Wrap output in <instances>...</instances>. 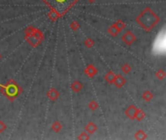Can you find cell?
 <instances>
[{
	"label": "cell",
	"mask_w": 166,
	"mask_h": 140,
	"mask_svg": "<svg viewBox=\"0 0 166 140\" xmlns=\"http://www.w3.org/2000/svg\"><path fill=\"white\" fill-rule=\"evenodd\" d=\"M159 21L160 19L158 17V15L149 7L145 8L144 11L141 12L136 18V22H138V25L146 31L153 30L159 22Z\"/></svg>",
	"instance_id": "cell-1"
},
{
	"label": "cell",
	"mask_w": 166,
	"mask_h": 140,
	"mask_svg": "<svg viewBox=\"0 0 166 140\" xmlns=\"http://www.w3.org/2000/svg\"><path fill=\"white\" fill-rule=\"evenodd\" d=\"M45 1L53 8V10H56L61 14L67 11L76 2V0H45Z\"/></svg>",
	"instance_id": "cell-2"
},
{
	"label": "cell",
	"mask_w": 166,
	"mask_h": 140,
	"mask_svg": "<svg viewBox=\"0 0 166 140\" xmlns=\"http://www.w3.org/2000/svg\"><path fill=\"white\" fill-rule=\"evenodd\" d=\"M21 88L20 86L17 85L15 81H9L6 86V95L8 96L10 100H14L15 97L18 95H20Z\"/></svg>",
	"instance_id": "cell-3"
},
{
	"label": "cell",
	"mask_w": 166,
	"mask_h": 140,
	"mask_svg": "<svg viewBox=\"0 0 166 140\" xmlns=\"http://www.w3.org/2000/svg\"><path fill=\"white\" fill-rule=\"evenodd\" d=\"M122 40L124 42L126 45H131V44H133V43L135 42V40H136V36H135L132 31L128 30V31H126V32L122 35Z\"/></svg>",
	"instance_id": "cell-4"
},
{
	"label": "cell",
	"mask_w": 166,
	"mask_h": 140,
	"mask_svg": "<svg viewBox=\"0 0 166 140\" xmlns=\"http://www.w3.org/2000/svg\"><path fill=\"white\" fill-rule=\"evenodd\" d=\"M136 110H137V107L135 106L134 104H131L126 108L124 113L127 116V118H129L130 120H134V116H135V113H136Z\"/></svg>",
	"instance_id": "cell-5"
},
{
	"label": "cell",
	"mask_w": 166,
	"mask_h": 140,
	"mask_svg": "<svg viewBox=\"0 0 166 140\" xmlns=\"http://www.w3.org/2000/svg\"><path fill=\"white\" fill-rule=\"evenodd\" d=\"M126 83V79L121 74H118V75H116L115 77V80H114V83L116 86H117L118 88H122L123 85Z\"/></svg>",
	"instance_id": "cell-6"
},
{
	"label": "cell",
	"mask_w": 166,
	"mask_h": 140,
	"mask_svg": "<svg viewBox=\"0 0 166 140\" xmlns=\"http://www.w3.org/2000/svg\"><path fill=\"white\" fill-rule=\"evenodd\" d=\"M47 95L52 101H56L59 97V92L57 91L56 88H52V89H50V91L48 92Z\"/></svg>",
	"instance_id": "cell-7"
},
{
	"label": "cell",
	"mask_w": 166,
	"mask_h": 140,
	"mask_svg": "<svg viewBox=\"0 0 166 140\" xmlns=\"http://www.w3.org/2000/svg\"><path fill=\"white\" fill-rule=\"evenodd\" d=\"M84 130H86V132H87L88 134H92L97 130V126L93 122H90L84 127Z\"/></svg>",
	"instance_id": "cell-8"
},
{
	"label": "cell",
	"mask_w": 166,
	"mask_h": 140,
	"mask_svg": "<svg viewBox=\"0 0 166 140\" xmlns=\"http://www.w3.org/2000/svg\"><path fill=\"white\" fill-rule=\"evenodd\" d=\"M96 73H97V69H96L92 64H90V65L87 66V68H86V74H87L88 77H90V78L94 77L96 75Z\"/></svg>",
	"instance_id": "cell-9"
},
{
	"label": "cell",
	"mask_w": 166,
	"mask_h": 140,
	"mask_svg": "<svg viewBox=\"0 0 166 140\" xmlns=\"http://www.w3.org/2000/svg\"><path fill=\"white\" fill-rule=\"evenodd\" d=\"M71 89H72V91H74L76 92H79L80 91H82V89H83V83L82 82L78 81V80H75L71 84Z\"/></svg>",
	"instance_id": "cell-10"
},
{
	"label": "cell",
	"mask_w": 166,
	"mask_h": 140,
	"mask_svg": "<svg viewBox=\"0 0 166 140\" xmlns=\"http://www.w3.org/2000/svg\"><path fill=\"white\" fill-rule=\"evenodd\" d=\"M115 77H116V74L113 71H108L105 74V76H104V79H105L109 84H113L114 80H115Z\"/></svg>",
	"instance_id": "cell-11"
},
{
	"label": "cell",
	"mask_w": 166,
	"mask_h": 140,
	"mask_svg": "<svg viewBox=\"0 0 166 140\" xmlns=\"http://www.w3.org/2000/svg\"><path fill=\"white\" fill-rule=\"evenodd\" d=\"M119 32H121V30H119L118 27L115 25V23H114V25H112L109 28H108V33H109L111 36H113V37L117 36V35L119 34Z\"/></svg>",
	"instance_id": "cell-12"
},
{
	"label": "cell",
	"mask_w": 166,
	"mask_h": 140,
	"mask_svg": "<svg viewBox=\"0 0 166 140\" xmlns=\"http://www.w3.org/2000/svg\"><path fill=\"white\" fill-rule=\"evenodd\" d=\"M145 117H146V114H145V112L141 110V109H138L137 108V110H136V113H135V116H134V119H136L137 121H142V120H144L145 119Z\"/></svg>",
	"instance_id": "cell-13"
},
{
	"label": "cell",
	"mask_w": 166,
	"mask_h": 140,
	"mask_svg": "<svg viewBox=\"0 0 166 140\" xmlns=\"http://www.w3.org/2000/svg\"><path fill=\"white\" fill-rule=\"evenodd\" d=\"M142 97H143V99L147 101V102H149V101H150L153 98V95L150 91H145L144 92H143Z\"/></svg>",
	"instance_id": "cell-14"
},
{
	"label": "cell",
	"mask_w": 166,
	"mask_h": 140,
	"mask_svg": "<svg viewBox=\"0 0 166 140\" xmlns=\"http://www.w3.org/2000/svg\"><path fill=\"white\" fill-rule=\"evenodd\" d=\"M134 137L136 139H139V140H143V139H147V134L145 133V131H143L142 130H139L136 133H135Z\"/></svg>",
	"instance_id": "cell-15"
},
{
	"label": "cell",
	"mask_w": 166,
	"mask_h": 140,
	"mask_svg": "<svg viewBox=\"0 0 166 140\" xmlns=\"http://www.w3.org/2000/svg\"><path fill=\"white\" fill-rule=\"evenodd\" d=\"M31 35H33V36L35 37L39 42L43 41L44 36H43V33H42L40 30H38V29H34V30H33V33H32Z\"/></svg>",
	"instance_id": "cell-16"
},
{
	"label": "cell",
	"mask_w": 166,
	"mask_h": 140,
	"mask_svg": "<svg viewBox=\"0 0 166 140\" xmlns=\"http://www.w3.org/2000/svg\"><path fill=\"white\" fill-rule=\"evenodd\" d=\"M61 128H62V124H61L59 121H56L53 124H52V130L56 132H59L61 130Z\"/></svg>",
	"instance_id": "cell-17"
},
{
	"label": "cell",
	"mask_w": 166,
	"mask_h": 140,
	"mask_svg": "<svg viewBox=\"0 0 166 140\" xmlns=\"http://www.w3.org/2000/svg\"><path fill=\"white\" fill-rule=\"evenodd\" d=\"M98 107H99V105H98V103L96 102L95 100H92V101H90V103H88V108H90L91 111H95Z\"/></svg>",
	"instance_id": "cell-18"
},
{
	"label": "cell",
	"mask_w": 166,
	"mask_h": 140,
	"mask_svg": "<svg viewBox=\"0 0 166 140\" xmlns=\"http://www.w3.org/2000/svg\"><path fill=\"white\" fill-rule=\"evenodd\" d=\"M122 71L123 73H129L131 71V66L128 63H123L122 65Z\"/></svg>",
	"instance_id": "cell-19"
},
{
	"label": "cell",
	"mask_w": 166,
	"mask_h": 140,
	"mask_svg": "<svg viewBox=\"0 0 166 140\" xmlns=\"http://www.w3.org/2000/svg\"><path fill=\"white\" fill-rule=\"evenodd\" d=\"M93 45H94V42H93V40H92V39L87 38V39H86V40H84V46H86L87 48H92V47H93Z\"/></svg>",
	"instance_id": "cell-20"
},
{
	"label": "cell",
	"mask_w": 166,
	"mask_h": 140,
	"mask_svg": "<svg viewBox=\"0 0 166 140\" xmlns=\"http://www.w3.org/2000/svg\"><path fill=\"white\" fill-rule=\"evenodd\" d=\"M115 25L117 26L118 28H119V30L122 31V29H123V28H124V27H125V23L123 22L122 21H121V19H119V21H117V22H115Z\"/></svg>",
	"instance_id": "cell-21"
},
{
	"label": "cell",
	"mask_w": 166,
	"mask_h": 140,
	"mask_svg": "<svg viewBox=\"0 0 166 140\" xmlns=\"http://www.w3.org/2000/svg\"><path fill=\"white\" fill-rule=\"evenodd\" d=\"M165 75H166V74H165V72L163 71V70H158V71L156 72V76L159 80H163L165 78Z\"/></svg>",
	"instance_id": "cell-22"
},
{
	"label": "cell",
	"mask_w": 166,
	"mask_h": 140,
	"mask_svg": "<svg viewBox=\"0 0 166 140\" xmlns=\"http://www.w3.org/2000/svg\"><path fill=\"white\" fill-rule=\"evenodd\" d=\"M59 15L60 14H59V12H56V10H53L51 13L49 14V17L51 18V19H57L59 17Z\"/></svg>",
	"instance_id": "cell-23"
},
{
	"label": "cell",
	"mask_w": 166,
	"mask_h": 140,
	"mask_svg": "<svg viewBox=\"0 0 166 140\" xmlns=\"http://www.w3.org/2000/svg\"><path fill=\"white\" fill-rule=\"evenodd\" d=\"M78 139H81V140H87L90 139V135H88L87 132H82L79 136H78Z\"/></svg>",
	"instance_id": "cell-24"
},
{
	"label": "cell",
	"mask_w": 166,
	"mask_h": 140,
	"mask_svg": "<svg viewBox=\"0 0 166 140\" xmlns=\"http://www.w3.org/2000/svg\"><path fill=\"white\" fill-rule=\"evenodd\" d=\"M70 27L73 30H78L80 26H79V23L77 22H72L71 25H70Z\"/></svg>",
	"instance_id": "cell-25"
},
{
	"label": "cell",
	"mask_w": 166,
	"mask_h": 140,
	"mask_svg": "<svg viewBox=\"0 0 166 140\" xmlns=\"http://www.w3.org/2000/svg\"><path fill=\"white\" fill-rule=\"evenodd\" d=\"M6 124L4 122H2V121H0V132H3L5 130H6Z\"/></svg>",
	"instance_id": "cell-26"
},
{
	"label": "cell",
	"mask_w": 166,
	"mask_h": 140,
	"mask_svg": "<svg viewBox=\"0 0 166 140\" xmlns=\"http://www.w3.org/2000/svg\"><path fill=\"white\" fill-rule=\"evenodd\" d=\"M88 1H90V2H93V1H95V0H88Z\"/></svg>",
	"instance_id": "cell-27"
},
{
	"label": "cell",
	"mask_w": 166,
	"mask_h": 140,
	"mask_svg": "<svg viewBox=\"0 0 166 140\" xmlns=\"http://www.w3.org/2000/svg\"><path fill=\"white\" fill-rule=\"evenodd\" d=\"M1 57H2V56H1V54H0V60H1Z\"/></svg>",
	"instance_id": "cell-28"
}]
</instances>
